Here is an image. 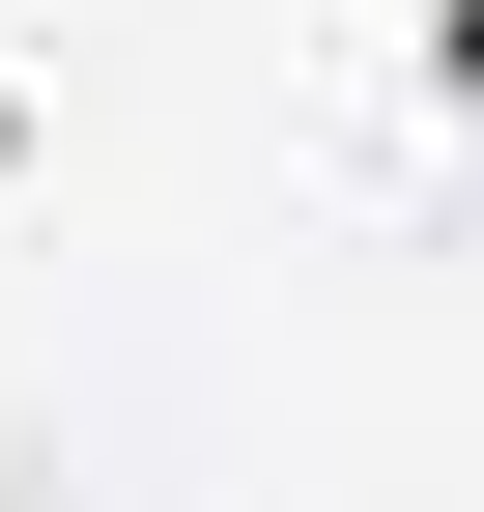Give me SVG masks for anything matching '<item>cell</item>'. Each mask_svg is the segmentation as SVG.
<instances>
[{
    "instance_id": "1",
    "label": "cell",
    "mask_w": 484,
    "mask_h": 512,
    "mask_svg": "<svg viewBox=\"0 0 484 512\" xmlns=\"http://www.w3.org/2000/svg\"><path fill=\"white\" fill-rule=\"evenodd\" d=\"M428 57H456V86H484V0H428Z\"/></svg>"
}]
</instances>
